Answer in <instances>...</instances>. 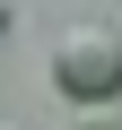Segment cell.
<instances>
[{"label":"cell","instance_id":"1","mask_svg":"<svg viewBox=\"0 0 122 130\" xmlns=\"http://www.w3.org/2000/svg\"><path fill=\"white\" fill-rule=\"evenodd\" d=\"M52 87L70 95V104H113L122 95V35L79 18V26H61L52 35Z\"/></svg>","mask_w":122,"mask_h":130},{"label":"cell","instance_id":"2","mask_svg":"<svg viewBox=\"0 0 122 130\" xmlns=\"http://www.w3.org/2000/svg\"><path fill=\"white\" fill-rule=\"evenodd\" d=\"M79 130H122V113H113V104H87V121H79Z\"/></svg>","mask_w":122,"mask_h":130},{"label":"cell","instance_id":"3","mask_svg":"<svg viewBox=\"0 0 122 130\" xmlns=\"http://www.w3.org/2000/svg\"><path fill=\"white\" fill-rule=\"evenodd\" d=\"M9 18H18V9H9V0H0V35H9Z\"/></svg>","mask_w":122,"mask_h":130},{"label":"cell","instance_id":"4","mask_svg":"<svg viewBox=\"0 0 122 130\" xmlns=\"http://www.w3.org/2000/svg\"><path fill=\"white\" fill-rule=\"evenodd\" d=\"M0 130H9V121H0Z\"/></svg>","mask_w":122,"mask_h":130}]
</instances>
